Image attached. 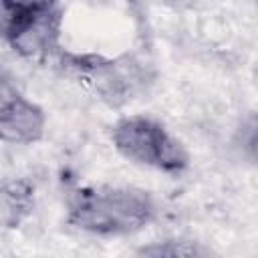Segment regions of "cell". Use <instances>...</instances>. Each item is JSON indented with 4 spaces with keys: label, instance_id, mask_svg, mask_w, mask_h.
<instances>
[{
    "label": "cell",
    "instance_id": "7a4b0ae2",
    "mask_svg": "<svg viewBox=\"0 0 258 258\" xmlns=\"http://www.w3.org/2000/svg\"><path fill=\"white\" fill-rule=\"evenodd\" d=\"M113 149L133 165L179 177L189 169V151L159 119L151 115H123L111 127Z\"/></svg>",
    "mask_w": 258,
    "mask_h": 258
},
{
    "label": "cell",
    "instance_id": "ba28073f",
    "mask_svg": "<svg viewBox=\"0 0 258 258\" xmlns=\"http://www.w3.org/2000/svg\"><path fill=\"white\" fill-rule=\"evenodd\" d=\"M139 256H210L212 250L202 246V242H194V240H177V238H167V240H159V242H149L147 246L137 248Z\"/></svg>",
    "mask_w": 258,
    "mask_h": 258
},
{
    "label": "cell",
    "instance_id": "8992f818",
    "mask_svg": "<svg viewBox=\"0 0 258 258\" xmlns=\"http://www.w3.org/2000/svg\"><path fill=\"white\" fill-rule=\"evenodd\" d=\"M36 208V185L28 177L0 181V232L20 228Z\"/></svg>",
    "mask_w": 258,
    "mask_h": 258
},
{
    "label": "cell",
    "instance_id": "5b68a950",
    "mask_svg": "<svg viewBox=\"0 0 258 258\" xmlns=\"http://www.w3.org/2000/svg\"><path fill=\"white\" fill-rule=\"evenodd\" d=\"M44 109L20 93L0 109V141L8 145H34L46 133Z\"/></svg>",
    "mask_w": 258,
    "mask_h": 258
},
{
    "label": "cell",
    "instance_id": "277c9868",
    "mask_svg": "<svg viewBox=\"0 0 258 258\" xmlns=\"http://www.w3.org/2000/svg\"><path fill=\"white\" fill-rule=\"evenodd\" d=\"M62 34V10L58 2L30 16L6 42L16 54L30 60H48L58 54Z\"/></svg>",
    "mask_w": 258,
    "mask_h": 258
},
{
    "label": "cell",
    "instance_id": "6da1fadb",
    "mask_svg": "<svg viewBox=\"0 0 258 258\" xmlns=\"http://www.w3.org/2000/svg\"><path fill=\"white\" fill-rule=\"evenodd\" d=\"M151 191L135 185H75L64 196V222L97 238H123L143 232L157 218Z\"/></svg>",
    "mask_w": 258,
    "mask_h": 258
},
{
    "label": "cell",
    "instance_id": "3957f363",
    "mask_svg": "<svg viewBox=\"0 0 258 258\" xmlns=\"http://www.w3.org/2000/svg\"><path fill=\"white\" fill-rule=\"evenodd\" d=\"M54 60L69 77L83 83L111 107L131 101L143 85L141 67L129 56L109 58L93 52L79 54L60 48Z\"/></svg>",
    "mask_w": 258,
    "mask_h": 258
},
{
    "label": "cell",
    "instance_id": "52a82bcc",
    "mask_svg": "<svg viewBox=\"0 0 258 258\" xmlns=\"http://www.w3.org/2000/svg\"><path fill=\"white\" fill-rule=\"evenodd\" d=\"M56 0H0V40L8 42L18 28Z\"/></svg>",
    "mask_w": 258,
    "mask_h": 258
}]
</instances>
